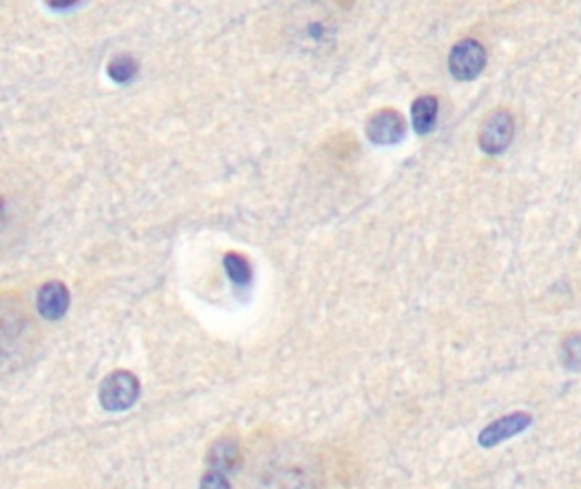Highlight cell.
I'll return each instance as SVG.
<instances>
[{
	"mask_svg": "<svg viewBox=\"0 0 581 489\" xmlns=\"http://www.w3.org/2000/svg\"><path fill=\"white\" fill-rule=\"evenodd\" d=\"M40 325L28 298L17 289L0 291V379L31 364L40 349Z\"/></svg>",
	"mask_w": 581,
	"mask_h": 489,
	"instance_id": "6da1fadb",
	"label": "cell"
},
{
	"mask_svg": "<svg viewBox=\"0 0 581 489\" xmlns=\"http://www.w3.org/2000/svg\"><path fill=\"white\" fill-rule=\"evenodd\" d=\"M38 208L33 179L19 170H0V257L23 242Z\"/></svg>",
	"mask_w": 581,
	"mask_h": 489,
	"instance_id": "7a4b0ae2",
	"label": "cell"
},
{
	"mask_svg": "<svg viewBox=\"0 0 581 489\" xmlns=\"http://www.w3.org/2000/svg\"><path fill=\"white\" fill-rule=\"evenodd\" d=\"M288 31L294 45L311 53L332 48L337 38L333 12L318 0H305L294 7L289 16Z\"/></svg>",
	"mask_w": 581,
	"mask_h": 489,
	"instance_id": "3957f363",
	"label": "cell"
},
{
	"mask_svg": "<svg viewBox=\"0 0 581 489\" xmlns=\"http://www.w3.org/2000/svg\"><path fill=\"white\" fill-rule=\"evenodd\" d=\"M140 381L128 371H114L104 377L99 388V401L108 411H125L135 405L140 396Z\"/></svg>",
	"mask_w": 581,
	"mask_h": 489,
	"instance_id": "277c9868",
	"label": "cell"
},
{
	"mask_svg": "<svg viewBox=\"0 0 581 489\" xmlns=\"http://www.w3.org/2000/svg\"><path fill=\"white\" fill-rule=\"evenodd\" d=\"M515 121L514 116L507 109H497L485 119L481 126L480 148L488 155H502L514 140Z\"/></svg>",
	"mask_w": 581,
	"mask_h": 489,
	"instance_id": "5b68a950",
	"label": "cell"
},
{
	"mask_svg": "<svg viewBox=\"0 0 581 489\" xmlns=\"http://www.w3.org/2000/svg\"><path fill=\"white\" fill-rule=\"evenodd\" d=\"M486 50L476 40L459 41L449 55V70L459 82H471L483 72Z\"/></svg>",
	"mask_w": 581,
	"mask_h": 489,
	"instance_id": "8992f818",
	"label": "cell"
},
{
	"mask_svg": "<svg viewBox=\"0 0 581 489\" xmlns=\"http://www.w3.org/2000/svg\"><path fill=\"white\" fill-rule=\"evenodd\" d=\"M531 423L532 416L529 413L515 411V413L498 418L495 422L490 423L488 427L483 428L480 437H478V442L485 449H493V447H497L502 442H507L512 437H517L519 433L531 427Z\"/></svg>",
	"mask_w": 581,
	"mask_h": 489,
	"instance_id": "52a82bcc",
	"label": "cell"
},
{
	"mask_svg": "<svg viewBox=\"0 0 581 489\" xmlns=\"http://www.w3.org/2000/svg\"><path fill=\"white\" fill-rule=\"evenodd\" d=\"M366 131L369 140L376 145H395L403 140L407 124L400 113L393 109H383L367 121Z\"/></svg>",
	"mask_w": 581,
	"mask_h": 489,
	"instance_id": "ba28073f",
	"label": "cell"
},
{
	"mask_svg": "<svg viewBox=\"0 0 581 489\" xmlns=\"http://www.w3.org/2000/svg\"><path fill=\"white\" fill-rule=\"evenodd\" d=\"M70 306V293L62 281H48L38 293V313L48 321L62 320Z\"/></svg>",
	"mask_w": 581,
	"mask_h": 489,
	"instance_id": "9c48e42d",
	"label": "cell"
},
{
	"mask_svg": "<svg viewBox=\"0 0 581 489\" xmlns=\"http://www.w3.org/2000/svg\"><path fill=\"white\" fill-rule=\"evenodd\" d=\"M437 114H439V102L434 96L418 97L412 106L413 128L417 135L425 136L432 133L437 123Z\"/></svg>",
	"mask_w": 581,
	"mask_h": 489,
	"instance_id": "30bf717a",
	"label": "cell"
},
{
	"mask_svg": "<svg viewBox=\"0 0 581 489\" xmlns=\"http://www.w3.org/2000/svg\"><path fill=\"white\" fill-rule=\"evenodd\" d=\"M223 264H225L226 274L237 286L245 287L252 281V267L242 255L226 253Z\"/></svg>",
	"mask_w": 581,
	"mask_h": 489,
	"instance_id": "8fae6325",
	"label": "cell"
},
{
	"mask_svg": "<svg viewBox=\"0 0 581 489\" xmlns=\"http://www.w3.org/2000/svg\"><path fill=\"white\" fill-rule=\"evenodd\" d=\"M138 72V63L130 55H118L108 65V74L118 84H128L135 79Z\"/></svg>",
	"mask_w": 581,
	"mask_h": 489,
	"instance_id": "7c38bea8",
	"label": "cell"
},
{
	"mask_svg": "<svg viewBox=\"0 0 581 489\" xmlns=\"http://www.w3.org/2000/svg\"><path fill=\"white\" fill-rule=\"evenodd\" d=\"M561 360L566 369L581 371V333H573L561 343Z\"/></svg>",
	"mask_w": 581,
	"mask_h": 489,
	"instance_id": "4fadbf2b",
	"label": "cell"
},
{
	"mask_svg": "<svg viewBox=\"0 0 581 489\" xmlns=\"http://www.w3.org/2000/svg\"><path fill=\"white\" fill-rule=\"evenodd\" d=\"M237 457L235 445L230 444L228 440H221L220 444L213 447V464L216 467H232Z\"/></svg>",
	"mask_w": 581,
	"mask_h": 489,
	"instance_id": "5bb4252c",
	"label": "cell"
},
{
	"mask_svg": "<svg viewBox=\"0 0 581 489\" xmlns=\"http://www.w3.org/2000/svg\"><path fill=\"white\" fill-rule=\"evenodd\" d=\"M203 486H209V488H228L230 484L226 481L225 476H221V474H208V476H204Z\"/></svg>",
	"mask_w": 581,
	"mask_h": 489,
	"instance_id": "9a60e30c",
	"label": "cell"
},
{
	"mask_svg": "<svg viewBox=\"0 0 581 489\" xmlns=\"http://www.w3.org/2000/svg\"><path fill=\"white\" fill-rule=\"evenodd\" d=\"M48 6L51 9H57V11H67L70 7H74L79 0H46Z\"/></svg>",
	"mask_w": 581,
	"mask_h": 489,
	"instance_id": "2e32d148",
	"label": "cell"
}]
</instances>
